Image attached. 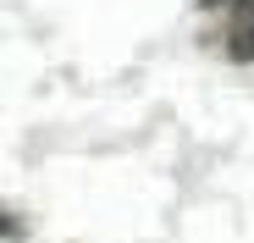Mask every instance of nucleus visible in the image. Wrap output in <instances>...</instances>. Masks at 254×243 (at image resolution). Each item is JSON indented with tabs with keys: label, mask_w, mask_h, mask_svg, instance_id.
I'll list each match as a JSON object with an SVG mask.
<instances>
[{
	"label": "nucleus",
	"mask_w": 254,
	"mask_h": 243,
	"mask_svg": "<svg viewBox=\"0 0 254 243\" xmlns=\"http://www.w3.org/2000/svg\"><path fill=\"white\" fill-rule=\"evenodd\" d=\"M204 6H221V0H204Z\"/></svg>",
	"instance_id": "nucleus-2"
},
{
	"label": "nucleus",
	"mask_w": 254,
	"mask_h": 243,
	"mask_svg": "<svg viewBox=\"0 0 254 243\" xmlns=\"http://www.w3.org/2000/svg\"><path fill=\"white\" fill-rule=\"evenodd\" d=\"M232 61H254V11H243V22L232 28Z\"/></svg>",
	"instance_id": "nucleus-1"
}]
</instances>
